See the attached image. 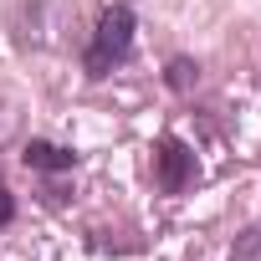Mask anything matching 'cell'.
<instances>
[{"mask_svg": "<svg viewBox=\"0 0 261 261\" xmlns=\"http://www.w3.org/2000/svg\"><path fill=\"white\" fill-rule=\"evenodd\" d=\"M26 164H31V169H41V174H62V169H72V164H77V154H72V149H62V144L31 139V144H26Z\"/></svg>", "mask_w": 261, "mask_h": 261, "instance_id": "3", "label": "cell"}, {"mask_svg": "<svg viewBox=\"0 0 261 261\" xmlns=\"http://www.w3.org/2000/svg\"><path fill=\"white\" fill-rule=\"evenodd\" d=\"M154 179H159L164 195H185L190 179H195V154L179 139H159V149H154Z\"/></svg>", "mask_w": 261, "mask_h": 261, "instance_id": "2", "label": "cell"}, {"mask_svg": "<svg viewBox=\"0 0 261 261\" xmlns=\"http://www.w3.org/2000/svg\"><path fill=\"white\" fill-rule=\"evenodd\" d=\"M11 220H16V200H11L6 179H0V225H11Z\"/></svg>", "mask_w": 261, "mask_h": 261, "instance_id": "6", "label": "cell"}, {"mask_svg": "<svg viewBox=\"0 0 261 261\" xmlns=\"http://www.w3.org/2000/svg\"><path fill=\"white\" fill-rule=\"evenodd\" d=\"M134 31H139L134 11H128V6H108L102 21H97V31H92V46L82 57L87 77H108L113 67H123L128 57H134Z\"/></svg>", "mask_w": 261, "mask_h": 261, "instance_id": "1", "label": "cell"}, {"mask_svg": "<svg viewBox=\"0 0 261 261\" xmlns=\"http://www.w3.org/2000/svg\"><path fill=\"white\" fill-rule=\"evenodd\" d=\"M261 251V230H246V241H241V256H230V261H251Z\"/></svg>", "mask_w": 261, "mask_h": 261, "instance_id": "5", "label": "cell"}, {"mask_svg": "<svg viewBox=\"0 0 261 261\" xmlns=\"http://www.w3.org/2000/svg\"><path fill=\"white\" fill-rule=\"evenodd\" d=\"M164 77H169V87H174V92H190V87H195V82H200V67H195V62H190V57H174V62H169V72H164Z\"/></svg>", "mask_w": 261, "mask_h": 261, "instance_id": "4", "label": "cell"}]
</instances>
